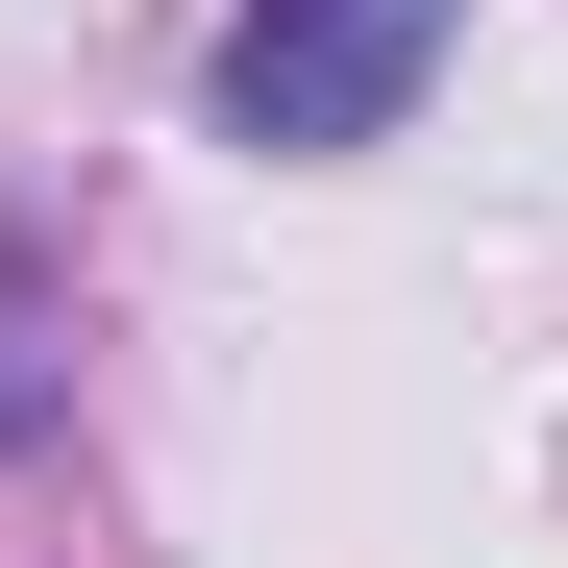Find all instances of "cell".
Listing matches in <instances>:
<instances>
[{
  "mask_svg": "<svg viewBox=\"0 0 568 568\" xmlns=\"http://www.w3.org/2000/svg\"><path fill=\"white\" fill-rule=\"evenodd\" d=\"M469 0H247L223 26V124L247 149H396L420 124V74H445Z\"/></svg>",
  "mask_w": 568,
  "mask_h": 568,
  "instance_id": "6da1fadb",
  "label": "cell"
}]
</instances>
